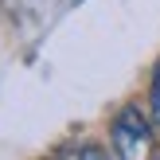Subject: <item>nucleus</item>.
<instances>
[{"label":"nucleus","mask_w":160,"mask_h":160,"mask_svg":"<svg viewBox=\"0 0 160 160\" xmlns=\"http://www.w3.org/2000/svg\"><path fill=\"white\" fill-rule=\"evenodd\" d=\"M109 145L121 160H141V156H152L156 148V121L152 113H145L141 106H121L109 121Z\"/></svg>","instance_id":"f257e3e1"},{"label":"nucleus","mask_w":160,"mask_h":160,"mask_svg":"<svg viewBox=\"0 0 160 160\" xmlns=\"http://www.w3.org/2000/svg\"><path fill=\"white\" fill-rule=\"evenodd\" d=\"M59 156H94V160H102V156H109V145H94V141H70V145H59Z\"/></svg>","instance_id":"f03ea898"},{"label":"nucleus","mask_w":160,"mask_h":160,"mask_svg":"<svg viewBox=\"0 0 160 160\" xmlns=\"http://www.w3.org/2000/svg\"><path fill=\"white\" fill-rule=\"evenodd\" d=\"M148 113H152V121L160 125V62L152 70V82H148Z\"/></svg>","instance_id":"7ed1b4c3"},{"label":"nucleus","mask_w":160,"mask_h":160,"mask_svg":"<svg viewBox=\"0 0 160 160\" xmlns=\"http://www.w3.org/2000/svg\"><path fill=\"white\" fill-rule=\"evenodd\" d=\"M70 4H82V0H70Z\"/></svg>","instance_id":"20e7f679"}]
</instances>
